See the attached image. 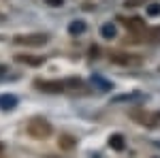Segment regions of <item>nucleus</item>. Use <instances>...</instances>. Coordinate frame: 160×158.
Segmentation results:
<instances>
[{
  "label": "nucleus",
  "mask_w": 160,
  "mask_h": 158,
  "mask_svg": "<svg viewBox=\"0 0 160 158\" xmlns=\"http://www.w3.org/2000/svg\"><path fill=\"white\" fill-rule=\"evenodd\" d=\"M28 135L34 139H47L51 135V124L45 118H34L28 124Z\"/></svg>",
  "instance_id": "1"
},
{
  "label": "nucleus",
  "mask_w": 160,
  "mask_h": 158,
  "mask_svg": "<svg viewBox=\"0 0 160 158\" xmlns=\"http://www.w3.org/2000/svg\"><path fill=\"white\" fill-rule=\"evenodd\" d=\"M34 85H37L38 90L58 94V92H64V90H68V88H73V85H79V81H37Z\"/></svg>",
  "instance_id": "2"
},
{
  "label": "nucleus",
  "mask_w": 160,
  "mask_h": 158,
  "mask_svg": "<svg viewBox=\"0 0 160 158\" xmlns=\"http://www.w3.org/2000/svg\"><path fill=\"white\" fill-rule=\"evenodd\" d=\"M47 41H49L47 34H19V37H15L17 45H28V47H43Z\"/></svg>",
  "instance_id": "3"
},
{
  "label": "nucleus",
  "mask_w": 160,
  "mask_h": 158,
  "mask_svg": "<svg viewBox=\"0 0 160 158\" xmlns=\"http://www.w3.org/2000/svg\"><path fill=\"white\" fill-rule=\"evenodd\" d=\"M130 32H137V34H141L143 30H145V22H143V17H122L120 19Z\"/></svg>",
  "instance_id": "4"
},
{
  "label": "nucleus",
  "mask_w": 160,
  "mask_h": 158,
  "mask_svg": "<svg viewBox=\"0 0 160 158\" xmlns=\"http://www.w3.org/2000/svg\"><path fill=\"white\" fill-rule=\"evenodd\" d=\"M111 62L115 64H124V66H135L141 62L139 56H130V54H111Z\"/></svg>",
  "instance_id": "5"
},
{
  "label": "nucleus",
  "mask_w": 160,
  "mask_h": 158,
  "mask_svg": "<svg viewBox=\"0 0 160 158\" xmlns=\"http://www.w3.org/2000/svg\"><path fill=\"white\" fill-rule=\"evenodd\" d=\"M17 62H22V64H28V66H41L45 58H41V56H17Z\"/></svg>",
  "instance_id": "6"
},
{
  "label": "nucleus",
  "mask_w": 160,
  "mask_h": 158,
  "mask_svg": "<svg viewBox=\"0 0 160 158\" xmlns=\"http://www.w3.org/2000/svg\"><path fill=\"white\" fill-rule=\"evenodd\" d=\"M109 145H111V150H124V137L122 135H111Z\"/></svg>",
  "instance_id": "7"
},
{
  "label": "nucleus",
  "mask_w": 160,
  "mask_h": 158,
  "mask_svg": "<svg viewBox=\"0 0 160 158\" xmlns=\"http://www.w3.org/2000/svg\"><path fill=\"white\" fill-rule=\"evenodd\" d=\"M100 37L102 38H113L115 37V26L113 24H105L100 28Z\"/></svg>",
  "instance_id": "8"
},
{
  "label": "nucleus",
  "mask_w": 160,
  "mask_h": 158,
  "mask_svg": "<svg viewBox=\"0 0 160 158\" xmlns=\"http://www.w3.org/2000/svg\"><path fill=\"white\" fill-rule=\"evenodd\" d=\"M60 147H62V150H73V147H75V139H73V137H68V135H62V137H60Z\"/></svg>",
  "instance_id": "9"
},
{
  "label": "nucleus",
  "mask_w": 160,
  "mask_h": 158,
  "mask_svg": "<svg viewBox=\"0 0 160 158\" xmlns=\"http://www.w3.org/2000/svg\"><path fill=\"white\" fill-rule=\"evenodd\" d=\"M145 41H149V43H160V28H154V30H149V32H145Z\"/></svg>",
  "instance_id": "10"
},
{
  "label": "nucleus",
  "mask_w": 160,
  "mask_h": 158,
  "mask_svg": "<svg viewBox=\"0 0 160 158\" xmlns=\"http://www.w3.org/2000/svg\"><path fill=\"white\" fill-rule=\"evenodd\" d=\"M15 105H17V98H13V96H2L0 98V107H2V109H11Z\"/></svg>",
  "instance_id": "11"
},
{
  "label": "nucleus",
  "mask_w": 160,
  "mask_h": 158,
  "mask_svg": "<svg viewBox=\"0 0 160 158\" xmlns=\"http://www.w3.org/2000/svg\"><path fill=\"white\" fill-rule=\"evenodd\" d=\"M83 30H86V24L83 22H73V24L68 26V32L71 34H81Z\"/></svg>",
  "instance_id": "12"
},
{
  "label": "nucleus",
  "mask_w": 160,
  "mask_h": 158,
  "mask_svg": "<svg viewBox=\"0 0 160 158\" xmlns=\"http://www.w3.org/2000/svg\"><path fill=\"white\" fill-rule=\"evenodd\" d=\"M148 13H149V15H154V17H158V15H160V4H156V2H154V4H149Z\"/></svg>",
  "instance_id": "13"
},
{
  "label": "nucleus",
  "mask_w": 160,
  "mask_h": 158,
  "mask_svg": "<svg viewBox=\"0 0 160 158\" xmlns=\"http://www.w3.org/2000/svg\"><path fill=\"white\" fill-rule=\"evenodd\" d=\"M45 2H47L49 7H62V2H64V0H45Z\"/></svg>",
  "instance_id": "14"
}]
</instances>
